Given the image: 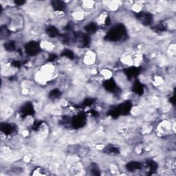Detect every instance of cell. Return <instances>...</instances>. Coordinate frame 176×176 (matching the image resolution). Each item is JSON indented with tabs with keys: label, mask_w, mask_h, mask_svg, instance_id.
<instances>
[{
	"label": "cell",
	"mask_w": 176,
	"mask_h": 176,
	"mask_svg": "<svg viewBox=\"0 0 176 176\" xmlns=\"http://www.w3.org/2000/svg\"><path fill=\"white\" fill-rule=\"evenodd\" d=\"M83 61L86 66H92L94 65L97 61V54L92 50H88L84 54L83 58Z\"/></svg>",
	"instance_id": "3"
},
{
	"label": "cell",
	"mask_w": 176,
	"mask_h": 176,
	"mask_svg": "<svg viewBox=\"0 0 176 176\" xmlns=\"http://www.w3.org/2000/svg\"><path fill=\"white\" fill-rule=\"evenodd\" d=\"M175 160L172 157H169V159L166 160L165 162V166L166 169L170 171H175Z\"/></svg>",
	"instance_id": "9"
},
{
	"label": "cell",
	"mask_w": 176,
	"mask_h": 176,
	"mask_svg": "<svg viewBox=\"0 0 176 176\" xmlns=\"http://www.w3.org/2000/svg\"><path fill=\"white\" fill-rule=\"evenodd\" d=\"M46 34H47L48 36H50V38H55L59 35V32H58V30L56 27L50 26L46 29Z\"/></svg>",
	"instance_id": "8"
},
{
	"label": "cell",
	"mask_w": 176,
	"mask_h": 176,
	"mask_svg": "<svg viewBox=\"0 0 176 176\" xmlns=\"http://www.w3.org/2000/svg\"><path fill=\"white\" fill-rule=\"evenodd\" d=\"M165 83V79L163 77L160 75H156L153 77V84L155 87H159L164 84Z\"/></svg>",
	"instance_id": "11"
},
{
	"label": "cell",
	"mask_w": 176,
	"mask_h": 176,
	"mask_svg": "<svg viewBox=\"0 0 176 176\" xmlns=\"http://www.w3.org/2000/svg\"><path fill=\"white\" fill-rule=\"evenodd\" d=\"M6 26L11 33H18L22 31L24 28L25 20H24L23 15L21 14L14 15L13 16L11 17V19H9L8 24Z\"/></svg>",
	"instance_id": "1"
},
{
	"label": "cell",
	"mask_w": 176,
	"mask_h": 176,
	"mask_svg": "<svg viewBox=\"0 0 176 176\" xmlns=\"http://www.w3.org/2000/svg\"><path fill=\"white\" fill-rule=\"evenodd\" d=\"M101 75L105 80H108L112 78L113 73L109 69H103L101 71Z\"/></svg>",
	"instance_id": "15"
},
{
	"label": "cell",
	"mask_w": 176,
	"mask_h": 176,
	"mask_svg": "<svg viewBox=\"0 0 176 176\" xmlns=\"http://www.w3.org/2000/svg\"><path fill=\"white\" fill-rule=\"evenodd\" d=\"M71 16L76 21H83L85 17V12L83 10L75 11L71 14Z\"/></svg>",
	"instance_id": "7"
},
{
	"label": "cell",
	"mask_w": 176,
	"mask_h": 176,
	"mask_svg": "<svg viewBox=\"0 0 176 176\" xmlns=\"http://www.w3.org/2000/svg\"><path fill=\"white\" fill-rule=\"evenodd\" d=\"M16 49V45H15V43L13 41H8L5 42V50L10 52H13V51L15 50Z\"/></svg>",
	"instance_id": "14"
},
{
	"label": "cell",
	"mask_w": 176,
	"mask_h": 176,
	"mask_svg": "<svg viewBox=\"0 0 176 176\" xmlns=\"http://www.w3.org/2000/svg\"><path fill=\"white\" fill-rule=\"evenodd\" d=\"M40 44L38 42L32 41L28 42L26 45V52L27 54H28L30 56H35L39 54V51L41 50Z\"/></svg>",
	"instance_id": "2"
},
{
	"label": "cell",
	"mask_w": 176,
	"mask_h": 176,
	"mask_svg": "<svg viewBox=\"0 0 176 176\" xmlns=\"http://www.w3.org/2000/svg\"><path fill=\"white\" fill-rule=\"evenodd\" d=\"M48 171H45V169L42 167H36L34 170H32V172L31 175H48Z\"/></svg>",
	"instance_id": "10"
},
{
	"label": "cell",
	"mask_w": 176,
	"mask_h": 176,
	"mask_svg": "<svg viewBox=\"0 0 176 176\" xmlns=\"http://www.w3.org/2000/svg\"><path fill=\"white\" fill-rule=\"evenodd\" d=\"M167 54L169 57H171V58H174L175 57L176 54V46L175 43H173L171 44L167 48Z\"/></svg>",
	"instance_id": "13"
},
{
	"label": "cell",
	"mask_w": 176,
	"mask_h": 176,
	"mask_svg": "<svg viewBox=\"0 0 176 176\" xmlns=\"http://www.w3.org/2000/svg\"><path fill=\"white\" fill-rule=\"evenodd\" d=\"M95 2L92 1H85L82 2L81 6L85 11L92 10L95 6Z\"/></svg>",
	"instance_id": "12"
},
{
	"label": "cell",
	"mask_w": 176,
	"mask_h": 176,
	"mask_svg": "<svg viewBox=\"0 0 176 176\" xmlns=\"http://www.w3.org/2000/svg\"><path fill=\"white\" fill-rule=\"evenodd\" d=\"M153 131V127L150 125H145L144 127H143V129H142V132H143V134L144 135L149 134Z\"/></svg>",
	"instance_id": "16"
},
{
	"label": "cell",
	"mask_w": 176,
	"mask_h": 176,
	"mask_svg": "<svg viewBox=\"0 0 176 176\" xmlns=\"http://www.w3.org/2000/svg\"><path fill=\"white\" fill-rule=\"evenodd\" d=\"M120 62L122 64L127 67H132L134 66V61H133V57L132 54L129 53H125L121 55L120 57Z\"/></svg>",
	"instance_id": "6"
},
{
	"label": "cell",
	"mask_w": 176,
	"mask_h": 176,
	"mask_svg": "<svg viewBox=\"0 0 176 176\" xmlns=\"http://www.w3.org/2000/svg\"><path fill=\"white\" fill-rule=\"evenodd\" d=\"M39 44L41 50L48 52H53L55 49V44L52 41H49V40H42Z\"/></svg>",
	"instance_id": "5"
},
{
	"label": "cell",
	"mask_w": 176,
	"mask_h": 176,
	"mask_svg": "<svg viewBox=\"0 0 176 176\" xmlns=\"http://www.w3.org/2000/svg\"><path fill=\"white\" fill-rule=\"evenodd\" d=\"M15 4L17 5V6H23L24 4H26V2H19V1H17V2H15Z\"/></svg>",
	"instance_id": "17"
},
{
	"label": "cell",
	"mask_w": 176,
	"mask_h": 176,
	"mask_svg": "<svg viewBox=\"0 0 176 176\" xmlns=\"http://www.w3.org/2000/svg\"><path fill=\"white\" fill-rule=\"evenodd\" d=\"M162 56V51L160 49L155 48L153 50H151L147 52L146 58L149 61L154 62V61H157Z\"/></svg>",
	"instance_id": "4"
}]
</instances>
